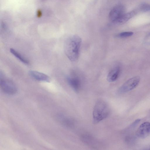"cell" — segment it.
<instances>
[{
	"label": "cell",
	"mask_w": 150,
	"mask_h": 150,
	"mask_svg": "<svg viewBox=\"0 0 150 150\" xmlns=\"http://www.w3.org/2000/svg\"><path fill=\"white\" fill-rule=\"evenodd\" d=\"M81 42V38L76 35L69 37L66 40L64 51L66 56L71 61L74 62L78 60Z\"/></svg>",
	"instance_id": "obj_1"
},
{
	"label": "cell",
	"mask_w": 150,
	"mask_h": 150,
	"mask_svg": "<svg viewBox=\"0 0 150 150\" xmlns=\"http://www.w3.org/2000/svg\"><path fill=\"white\" fill-rule=\"evenodd\" d=\"M108 107L106 103L102 100L97 101L93 112V122L96 124L106 118L109 114Z\"/></svg>",
	"instance_id": "obj_2"
},
{
	"label": "cell",
	"mask_w": 150,
	"mask_h": 150,
	"mask_svg": "<svg viewBox=\"0 0 150 150\" xmlns=\"http://www.w3.org/2000/svg\"><path fill=\"white\" fill-rule=\"evenodd\" d=\"M0 86L2 91L7 94L13 95L17 91L16 84L10 79L0 78Z\"/></svg>",
	"instance_id": "obj_3"
},
{
	"label": "cell",
	"mask_w": 150,
	"mask_h": 150,
	"mask_svg": "<svg viewBox=\"0 0 150 150\" xmlns=\"http://www.w3.org/2000/svg\"><path fill=\"white\" fill-rule=\"evenodd\" d=\"M140 81V78L139 76H135L129 79L119 88L118 92L123 93L132 90L137 86Z\"/></svg>",
	"instance_id": "obj_4"
},
{
	"label": "cell",
	"mask_w": 150,
	"mask_h": 150,
	"mask_svg": "<svg viewBox=\"0 0 150 150\" xmlns=\"http://www.w3.org/2000/svg\"><path fill=\"white\" fill-rule=\"evenodd\" d=\"M125 8L122 5H117L114 7L110 11L109 17L113 23L125 13Z\"/></svg>",
	"instance_id": "obj_5"
},
{
	"label": "cell",
	"mask_w": 150,
	"mask_h": 150,
	"mask_svg": "<svg viewBox=\"0 0 150 150\" xmlns=\"http://www.w3.org/2000/svg\"><path fill=\"white\" fill-rule=\"evenodd\" d=\"M136 135L138 137L142 138L150 135V122H146L142 123L138 129Z\"/></svg>",
	"instance_id": "obj_6"
},
{
	"label": "cell",
	"mask_w": 150,
	"mask_h": 150,
	"mask_svg": "<svg viewBox=\"0 0 150 150\" xmlns=\"http://www.w3.org/2000/svg\"><path fill=\"white\" fill-rule=\"evenodd\" d=\"M29 74L32 78L39 81L49 82L50 81L48 76L38 71L31 70L29 71Z\"/></svg>",
	"instance_id": "obj_7"
},
{
	"label": "cell",
	"mask_w": 150,
	"mask_h": 150,
	"mask_svg": "<svg viewBox=\"0 0 150 150\" xmlns=\"http://www.w3.org/2000/svg\"><path fill=\"white\" fill-rule=\"evenodd\" d=\"M67 81L74 90L76 92H78L81 87V81L78 78L76 77L68 76L67 78Z\"/></svg>",
	"instance_id": "obj_8"
},
{
	"label": "cell",
	"mask_w": 150,
	"mask_h": 150,
	"mask_svg": "<svg viewBox=\"0 0 150 150\" xmlns=\"http://www.w3.org/2000/svg\"><path fill=\"white\" fill-rule=\"evenodd\" d=\"M120 71V68L118 66L112 69L108 75V81L109 82H112L116 81L119 76Z\"/></svg>",
	"instance_id": "obj_9"
},
{
	"label": "cell",
	"mask_w": 150,
	"mask_h": 150,
	"mask_svg": "<svg viewBox=\"0 0 150 150\" xmlns=\"http://www.w3.org/2000/svg\"><path fill=\"white\" fill-rule=\"evenodd\" d=\"M135 14V13L134 11L125 13L113 23L117 24L124 23L133 17Z\"/></svg>",
	"instance_id": "obj_10"
},
{
	"label": "cell",
	"mask_w": 150,
	"mask_h": 150,
	"mask_svg": "<svg viewBox=\"0 0 150 150\" xmlns=\"http://www.w3.org/2000/svg\"><path fill=\"white\" fill-rule=\"evenodd\" d=\"M81 139L84 142L88 145L93 146H96V144H98V142L97 140L89 135L87 134L83 135Z\"/></svg>",
	"instance_id": "obj_11"
},
{
	"label": "cell",
	"mask_w": 150,
	"mask_h": 150,
	"mask_svg": "<svg viewBox=\"0 0 150 150\" xmlns=\"http://www.w3.org/2000/svg\"><path fill=\"white\" fill-rule=\"evenodd\" d=\"M10 51L14 56L22 62L25 64H29V61L15 49L11 48L10 49Z\"/></svg>",
	"instance_id": "obj_12"
},
{
	"label": "cell",
	"mask_w": 150,
	"mask_h": 150,
	"mask_svg": "<svg viewBox=\"0 0 150 150\" xmlns=\"http://www.w3.org/2000/svg\"><path fill=\"white\" fill-rule=\"evenodd\" d=\"M133 33L131 31L124 32L118 34L116 36L120 38H125L132 36Z\"/></svg>",
	"instance_id": "obj_13"
},
{
	"label": "cell",
	"mask_w": 150,
	"mask_h": 150,
	"mask_svg": "<svg viewBox=\"0 0 150 150\" xmlns=\"http://www.w3.org/2000/svg\"><path fill=\"white\" fill-rule=\"evenodd\" d=\"M144 42L146 45H150V32L148 33L145 37Z\"/></svg>",
	"instance_id": "obj_14"
},
{
	"label": "cell",
	"mask_w": 150,
	"mask_h": 150,
	"mask_svg": "<svg viewBox=\"0 0 150 150\" xmlns=\"http://www.w3.org/2000/svg\"><path fill=\"white\" fill-rule=\"evenodd\" d=\"M134 140V138L132 137H127L125 138V141L127 143L129 144L133 143Z\"/></svg>",
	"instance_id": "obj_15"
},
{
	"label": "cell",
	"mask_w": 150,
	"mask_h": 150,
	"mask_svg": "<svg viewBox=\"0 0 150 150\" xmlns=\"http://www.w3.org/2000/svg\"><path fill=\"white\" fill-rule=\"evenodd\" d=\"M149 149H150V148Z\"/></svg>",
	"instance_id": "obj_16"
}]
</instances>
